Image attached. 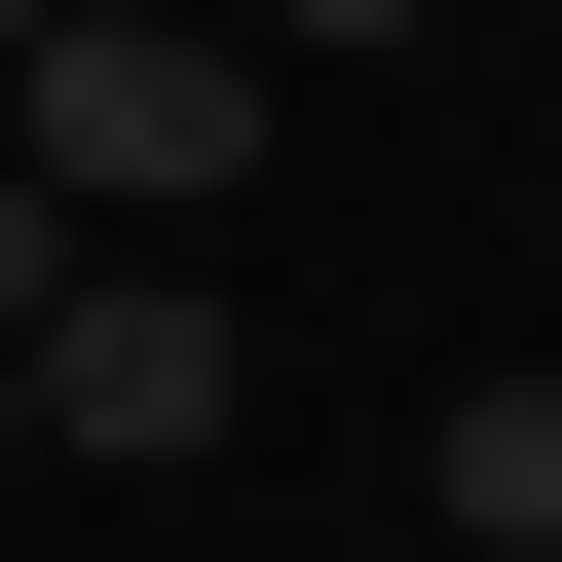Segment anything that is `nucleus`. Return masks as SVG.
Returning <instances> with one entry per match:
<instances>
[{"label":"nucleus","instance_id":"obj_4","mask_svg":"<svg viewBox=\"0 0 562 562\" xmlns=\"http://www.w3.org/2000/svg\"><path fill=\"white\" fill-rule=\"evenodd\" d=\"M262 38H450V0H262Z\"/></svg>","mask_w":562,"mask_h":562},{"label":"nucleus","instance_id":"obj_6","mask_svg":"<svg viewBox=\"0 0 562 562\" xmlns=\"http://www.w3.org/2000/svg\"><path fill=\"white\" fill-rule=\"evenodd\" d=\"M0 487H38V375H0Z\"/></svg>","mask_w":562,"mask_h":562},{"label":"nucleus","instance_id":"obj_1","mask_svg":"<svg viewBox=\"0 0 562 562\" xmlns=\"http://www.w3.org/2000/svg\"><path fill=\"white\" fill-rule=\"evenodd\" d=\"M0 150H38L113 262H188V225L262 188V38H225V0H76V38L0 76Z\"/></svg>","mask_w":562,"mask_h":562},{"label":"nucleus","instance_id":"obj_5","mask_svg":"<svg viewBox=\"0 0 562 562\" xmlns=\"http://www.w3.org/2000/svg\"><path fill=\"white\" fill-rule=\"evenodd\" d=\"M38 38H76V0H0V76H38Z\"/></svg>","mask_w":562,"mask_h":562},{"label":"nucleus","instance_id":"obj_3","mask_svg":"<svg viewBox=\"0 0 562 562\" xmlns=\"http://www.w3.org/2000/svg\"><path fill=\"white\" fill-rule=\"evenodd\" d=\"M413 487H450V562H562V375H450V450H413Z\"/></svg>","mask_w":562,"mask_h":562},{"label":"nucleus","instance_id":"obj_2","mask_svg":"<svg viewBox=\"0 0 562 562\" xmlns=\"http://www.w3.org/2000/svg\"><path fill=\"white\" fill-rule=\"evenodd\" d=\"M225 413H262V375H225V262H76V338H38V450H150V487H188Z\"/></svg>","mask_w":562,"mask_h":562}]
</instances>
